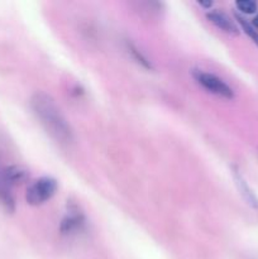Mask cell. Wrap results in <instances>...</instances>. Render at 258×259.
I'll use <instances>...</instances> for the list:
<instances>
[{
    "label": "cell",
    "instance_id": "cell-13",
    "mask_svg": "<svg viewBox=\"0 0 258 259\" xmlns=\"http://www.w3.org/2000/svg\"><path fill=\"white\" fill-rule=\"evenodd\" d=\"M252 25L255 28V29H258V15H255V17L253 18Z\"/></svg>",
    "mask_w": 258,
    "mask_h": 259
},
{
    "label": "cell",
    "instance_id": "cell-4",
    "mask_svg": "<svg viewBox=\"0 0 258 259\" xmlns=\"http://www.w3.org/2000/svg\"><path fill=\"white\" fill-rule=\"evenodd\" d=\"M3 176H4L8 186H18V185H23L24 182L28 181L29 171L22 166L13 164V166H8L3 168Z\"/></svg>",
    "mask_w": 258,
    "mask_h": 259
},
{
    "label": "cell",
    "instance_id": "cell-10",
    "mask_svg": "<svg viewBox=\"0 0 258 259\" xmlns=\"http://www.w3.org/2000/svg\"><path fill=\"white\" fill-rule=\"evenodd\" d=\"M128 50H129V52L132 53V56H133V57H134V60H136L138 63H141V65L143 66V67L149 68V70H152V68H153V67H152L151 62H149V61L147 60L146 56H144L143 53H142L141 51H139L138 48L136 47V46H133V45H132V43H128Z\"/></svg>",
    "mask_w": 258,
    "mask_h": 259
},
{
    "label": "cell",
    "instance_id": "cell-5",
    "mask_svg": "<svg viewBox=\"0 0 258 259\" xmlns=\"http://www.w3.org/2000/svg\"><path fill=\"white\" fill-rule=\"evenodd\" d=\"M207 19H209L210 23L218 27L219 29L224 30V32L230 33V34H238V28L237 25L234 24L232 19H230L228 15H225L224 13L218 12V10H214V12L207 13Z\"/></svg>",
    "mask_w": 258,
    "mask_h": 259
},
{
    "label": "cell",
    "instance_id": "cell-2",
    "mask_svg": "<svg viewBox=\"0 0 258 259\" xmlns=\"http://www.w3.org/2000/svg\"><path fill=\"white\" fill-rule=\"evenodd\" d=\"M57 191V182L51 177H42L34 184L30 185L27 190L25 199L27 202L32 206L45 204L51 199Z\"/></svg>",
    "mask_w": 258,
    "mask_h": 259
},
{
    "label": "cell",
    "instance_id": "cell-11",
    "mask_svg": "<svg viewBox=\"0 0 258 259\" xmlns=\"http://www.w3.org/2000/svg\"><path fill=\"white\" fill-rule=\"evenodd\" d=\"M235 7L244 14H253L257 12V3L252 2V0H238L235 3Z\"/></svg>",
    "mask_w": 258,
    "mask_h": 259
},
{
    "label": "cell",
    "instance_id": "cell-9",
    "mask_svg": "<svg viewBox=\"0 0 258 259\" xmlns=\"http://www.w3.org/2000/svg\"><path fill=\"white\" fill-rule=\"evenodd\" d=\"M235 19L238 20V23H239V24H240L242 29L244 30L245 34H247L248 37H249L250 39H252L253 42H254L255 45L258 46V32H257V30H255V28L253 27V25L250 24V23H248L247 20L244 19V18L240 17V15L235 14Z\"/></svg>",
    "mask_w": 258,
    "mask_h": 259
},
{
    "label": "cell",
    "instance_id": "cell-1",
    "mask_svg": "<svg viewBox=\"0 0 258 259\" xmlns=\"http://www.w3.org/2000/svg\"><path fill=\"white\" fill-rule=\"evenodd\" d=\"M30 106L40 120V124L55 141L62 144H68L73 141L70 123L50 95L46 93L34 94L30 99Z\"/></svg>",
    "mask_w": 258,
    "mask_h": 259
},
{
    "label": "cell",
    "instance_id": "cell-8",
    "mask_svg": "<svg viewBox=\"0 0 258 259\" xmlns=\"http://www.w3.org/2000/svg\"><path fill=\"white\" fill-rule=\"evenodd\" d=\"M83 224V218L80 214H71L67 218L62 220L61 223V232L63 234H68V233L75 232L76 229Z\"/></svg>",
    "mask_w": 258,
    "mask_h": 259
},
{
    "label": "cell",
    "instance_id": "cell-6",
    "mask_svg": "<svg viewBox=\"0 0 258 259\" xmlns=\"http://www.w3.org/2000/svg\"><path fill=\"white\" fill-rule=\"evenodd\" d=\"M234 177H235V184H237L238 189H239L240 194H242V196L244 197L245 201H247L250 206L258 209V199L254 196V194L252 192V190L248 187L247 182H245L244 180H243V177L238 174V171L234 172Z\"/></svg>",
    "mask_w": 258,
    "mask_h": 259
},
{
    "label": "cell",
    "instance_id": "cell-3",
    "mask_svg": "<svg viewBox=\"0 0 258 259\" xmlns=\"http://www.w3.org/2000/svg\"><path fill=\"white\" fill-rule=\"evenodd\" d=\"M195 80L200 83L204 89H206L210 93L215 94V95H219L222 98L225 99H233L234 98V93H233L232 89L222 80L218 76L212 75V73L204 72V71L195 70L192 72Z\"/></svg>",
    "mask_w": 258,
    "mask_h": 259
},
{
    "label": "cell",
    "instance_id": "cell-12",
    "mask_svg": "<svg viewBox=\"0 0 258 259\" xmlns=\"http://www.w3.org/2000/svg\"><path fill=\"white\" fill-rule=\"evenodd\" d=\"M199 4L201 5V7L206 8V9H210V8H211V5H212V3H211V2H207V3H204V2H199Z\"/></svg>",
    "mask_w": 258,
    "mask_h": 259
},
{
    "label": "cell",
    "instance_id": "cell-7",
    "mask_svg": "<svg viewBox=\"0 0 258 259\" xmlns=\"http://www.w3.org/2000/svg\"><path fill=\"white\" fill-rule=\"evenodd\" d=\"M0 200H2V202L9 211H14V197H13L12 192H10V187L5 182L2 168H0Z\"/></svg>",
    "mask_w": 258,
    "mask_h": 259
}]
</instances>
